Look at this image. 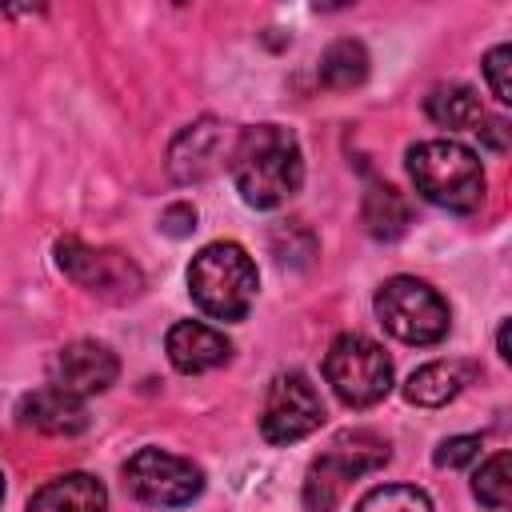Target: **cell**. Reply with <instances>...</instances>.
<instances>
[{
  "label": "cell",
  "mask_w": 512,
  "mask_h": 512,
  "mask_svg": "<svg viewBox=\"0 0 512 512\" xmlns=\"http://www.w3.org/2000/svg\"><path fill=\"white\" fill-rule=\"evenodd\" d=\"M228 168L244 204L280 208L300 192V180H304L300 140L284 124H252L236 136L228 152Z\"/></svg>",
  "instance_id": "1"
},
{
  "label": "cell",
  "mask_w": 512,
  "mask_h": 512,
  "mask_svg": "<svg viewBox=\"0 0 512 512\" xmlns=\"http://www.w3.org/2000/svg\"><path fill=\"white\" fill-rule=\"evenodd\" d=\"M256 264L236 240L204 244L188 264V292L212 320H244L256 304Z\"/></svg>",
  "instance_id": "2"
},
{
  "label": "cell",
  "mask_w": 512,
  "mask_h": 512,
  "mask_svg": "<svg viewBox=\"0 0 512 512\" xmlns=\"http://www.w3.org/2000/svg\"><path fill=\"white\" fill-rule=\"evenodd\" d=\"M408 176L416 192L448 212H472L484 200V164L472 148L456 140H420L408 148Z\"/></svg>",
  "instance_id": "3"
},
{
  "label": "cell",
  "mask_w": 512,
  "mask_h": 512,
  "mask_svg": "<svg viewBox=\"0 0 512 512\" xmlns=\"http://www.w3.org/2000/svg\"><path fill=\"white\" fill-rule=\"evenodd\" d=\"M388 464V440H380L376 432L368 428H352V432H340L308 468L304 476V504L312 512H332L344 496V488L364 476V472H376Z\"/></svg>",
  "instance_id": "4"
},
{
  "label": "cell",
  "mask_w": 512,
  "mask_h": 512,
  "mask_svg": "<svg viewBox=\"0 0 512 512\" xmlns=\"http://www.w3.org/2000/svg\"><path fill=\"white\" fill-rule=\"evenodd\" d=\"M376 316L404 344H440L448 336V324H452L448 300L416 276L384 280L376 288Z\"/></svg>",
  "instance_id": "5"
},
{
  "label": "cell",
  "mask_w": 512,
  "mask_h": 512,
  "mask_svg": "<svg viewBox=\"0 0 512 512\" xmlns=\"http://www.w3.org/2000/svg\"><path fill=\"white\" fill-rule=\"evenodd\" d=\"M324 380L348 408H372L392 392V360L376 340L344 332L324 356Z\"/></svg>",
  "instance_id": "6"
},
{
  "label": "cell",
  "mask_w": 512,
  "mask_h": 512,
  "mask_svg": "<svg viewBox=\"0 0 512 512\" xmlns=\"http://www.w3.org/2000/svg\"><path fill=\"white\" fill-rule=\"evenodd\" d=\"M56 264L68 280H76L84 292L104 300H132L144 288V272L120 248H96L76 236H64L56 240Z\"/></svg>",
  "instance_id": "7"
},
{
  "label": "cell",
  "mask_w": 512,
  "mask_h": 512,
  "mask_svg": "<svg viewBox=\"0 0 512 512\" xmlns=\"http://www.w3.org/2000/svg\"><path fill=\"white\" fill-rule=\"evenodd\" d=\"M124 488L152 508H184L204 492V472L164 448H140L124 464Z\"/></svg>",
  "instance_id": "8"
},
{
  "label": "cell",
  "mask_w": 512,
  "mask_h": 512,
  "mask_svg": "<svg viewBox=\"0 0 512 512\" xmlns=\"http://www.w3.org/2000/svg\"><path fill=\"white\" fill-rule=\"evenodd\" d=\"M324 424V400L304 372H280L268 384L260 408V432L268 444H292L312 436Z\"/></svg>",
  "instance_id": "9"
},
{
  "label": "cell",
  "mask_w": 512,
  "mask_h": 512,
  "mask_svg": "<svg viewBox=\"0 0 512 512\" xmlns=\"http://www.w3.org/2000/svg\"><path fill=\"white\" fill-rule=\"evenodd\" d=\"M120 376V360L108 344H96V340H72L56 352L52 360V388L68 392V396H96V392H108Z\"/></svg>",
  "instance_id": "10"
},
{
  "label": "cell",
  "mask_w": 512,
  "mask_h": 512,
  "mask_svg": "<svg viewBox=\"0 0 512 512\" xmlns=\"http://www.w3.org/2000/svg\"><path fill=\"white\" fill-rule=\"evenodd\" d=\"M164 352L172 360L176 372L184 376H196V372H212L220 364H228L232 356V344L224 332L200 324V320H180L168 328V340H164Z\"/></svg>",
  "instance_id": "11"
},
{
  "label": "cell",
  "mask_w": 512,
  "mask_h": 512,
  "mask_svg": "<svg viewBox=\"0 0 512 512\" xmlns=\"http://www.w3.org/2000/svg\"><path fill=\"white\" fill-rule=\"evenodd\" d=\"M20 424L44 432V436H76L88 428V412H84V400L80 396H68L60 388H36L20 400L16 408Z\"/></svg>",
  "instance_id": "12"
},
{
  "label": "cell",
  "mask_w": 512,
  "mask_h": 512,
  "mask_svg": "<svg viewBox=\"0 0 512 512\" xmlns=\"http://www.w3.org/2000/svg\"><path fill=\"white\" fill-rule=\"evenodd\" d=\"M220 152H224V136H220V124L216 120H196L188 124L176 140H172V152H168V168L180 184H192V180H204L216 164H220Z\"/></svg>",
  "instance_id": "13"
},
{
  "label": "cell",
  "mask_w": 512,
  "mask_h": 512,
  "mask_svg": "<svg viewBox=\"0 0 512 512\" xmlns=\"http://www.w3.org/2000/svg\"><path fill=\"white\" fill-rule=\"evenodd\" d=\"M476 376V364L468 360H432L424 368H416L404 384V396L420 408H440L448 400H456Z\"/></svg>",
  "instance_id": "14"
},
{
  "label": "cell",
  "mask_w": 512,
  "mask_h": 512,
  "mask_svg": "<svg viewBox=\"0 0 512 512\" xmlns=\"http://www.w3.org/2000/svg\"><path fill=\"white\" fill-rule=\"evenodd\" d=\"M28 512H108V492L88 472H68L48 480L32 500Z\"/></svg>",
  "instance_id": "15"
},
{
  "label": "cell",
  "mask_w": 512,
  "mask_h": 512,
  "mask_svg": "<svg viewBox=\"0 0 512 512\" xmlns=\"http://www.w3.org/2000/svg\"><path fill=\"white\" fill-rule=\"evenodd\" d=\"M360 212H364V224H368V232H372L376 240H396V236H404V228H408V220H412V208H408L404 192L392 188V184H368Z\"/></svg>",
  "instance_id": "16"
},
{
  "label": "cell",
  "mask_w": 512,
  "mask_h": 512,
  "mask_svg": "<svg viewBox=\"0 0 512 512\" xmlns=\"http://www.w3.org/2000/svg\"><path fill=\"white\" fill-rule=\"evenodd\" d=\"M368 64H372V60H368V48H364L360 40H336V44L324 48L316 76H320L324 88L348 92V88H356V84L368 80Z\"/></svg>",
  "instance_id": "17"
},
{
  "label": "cell",
  "mask_w": 512,
  "mask_h": 512,
  "mask_svg": "<svg viewBox=\"0 0 512 512\" xmlns=\"http://www.w3.org/2000/svg\"><path fill=\"white\" fill-rule=\"evenodd\" d=\"M424 112L440 124V128H472L484 120V104L468 84H436L424 100Z\"/></svg>",
  "instance_id": "18"
},
{
  "label": "cell",
  "mask_w": 512,
  "mask_h": 512,
  "mask_svg": "<svg viewBox=\"0 0 512 512\" xmlns=\"http://www.w3.org/2000/svg\"><path fill=\"white\" fill-rule=\"evenodd\" d=\"M472 492L492 512H508V504H512V460H508V452H496L488 464H480V472L472 480Z\"/></svg>",
  "instance_id": "19"
},
{
  "label": "cell",
  "mask_w": 512,
  "mask_h": 512,
  "mask_svg": "<svg viewBox=\"0 0 512 512\" xmlns=\"http://www.w3.org/2000/svg\"><path fill=\"white\" fill-rule=\"evenodd\" d=\"M356 512H432V500L416 484H380L360 496Z\"/></svg>",
  "instance_id": "20"
},
{
  "label": "cell",
  "mask_w": 512,
  "mask_h": 512,
  "mask_svg": "<svg viewBox=\"0 0 512 512\" xmlns=\"http://www.w3.org/2000/svg\"><path fill=\"white\" fill-rule=\"evenodd\" d=\"M512 60V48L508 44H496L488 56H484V76H488V88L500 104H512V84H508V64Z\"/></svg>",
  "instance_id": "21"
},
{
  "label": "cell",
  "mask_w": 512,
  "mask_h": 512,
  "mask_svg": "<svg viewBox=\"0 0 512 512\" xmlns=\"http://www.w3.org/2000/svg\"><path fill=\"white\" fill-rule=\"evenodd\" d=\"M476 456H480V436H448V440L432 452L436 468H464V464H472Z\"/></svg>",
  "instance_id": "22"
},
{
  "label": "cell",
  "mask_w": 512,
  "mask_h": 512,
  "mask_svg": "<svg viewBox=\"0 0 512 512\" xmlns=\"http://www.w3.org/2000/svg\"><path fill=\"white\" fill-rule=\"evenodd\" d=\"M160 228H164L168 236H188V232L196 228V208H192V204H172V208H164Z\"/></svg>",
  "instance_id": "23"
},
{
  "label": "cell",
  "mask_w": 512,
  "mask_h": 512,
  "mask_svg": "<svg viewBox=\"0 0 512 512\" xmlns=\"http://www.w3.org/2000/svg\"><path fill=\"white\" fill-rule=\"evenodd\" d=\"M476 132H480V140H484L492 152H504V148H508V124H504V120L484 116V120L476 124Z\"/></svg>",
  "instance_id": "24"
},
{
  "label": "cell",
  "mask_w": 512,
  "mask_h": 512,
  "mask_svg": "<svg viewBox=\"0 0 512 512\" xmlns=\"http://www.w3.org/2000/svg\"><path fill=\"white\" fill-rule=\"evenodd\" d=\"M496 352H500V360H508L512 352H508V320L500 324V332H496Z\"/></svg>",
  "instance_id": "25"
},
{
  "label": "cell",
  "mask_w": 512,
  "mask_h": 512,
  "mask_svg": "<svg viewBox=\"0 0 512 512\" xmlns=\"http://www.w3.org/2000/svg\"><path fill=\"white\" fill-rule=\"evenodd\" d=\"M0 500H4V472H0Z\"/></svg>",
  "instance_id": "26"
}]
</instances>
